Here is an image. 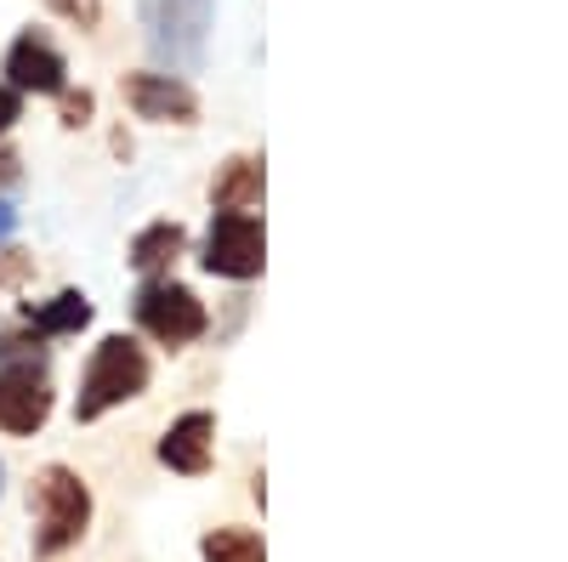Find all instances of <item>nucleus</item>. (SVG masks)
<instances>
[{
    "label": "nucleus",
    "instance_id": "12",
    "mask_svg": "<svg viewBox=\"0 0 568 562\" xmlns=\"http://www.w3.org/2000/svg\"><path fill=\"white\" fill-rule=\"evenodd\" d=\"M85 324H91L85 290H63V296H52L45 307H29V330L34 336H80Z\"/></svg>",
    "mask_w": 568,
    "mask_h": 562
},
{
    "label": "nucleus",
    "instance_id": "16",
    "mask_svg": "<svg viewBox=\"0 0 568 562\" xmlns=\"http://www.w3.org/2000/svg\"><path fill=\"white\" fill-rule=\"evenodd\" d=\"M18 120H23V98H18L12 85H0V136H7Z\"/></svg>",
    "mask_w": 568,
    "mask_h": 562
},
{
    "label": "nucleus",
    "instance_id": "19",
    "mask_svg": "<svg viewBox=\"0 0 568 562\" xmlns=\"http://www.w3.org/2000/svg\"><path fill=\"white\" fill-rule=\"evenodd\" d=\"M12 233H18V211H12L7 200H0V245H7V239H12Z\"/></svg>",
    "mask_w": 568,
    "mask_h": 562
},
{
    "label": "nucleus",
    "instance_id": "1",
    "mask_svg": "<svg viewBox=\"0 0 568 562\" xmlns=\"http://www.w3.org/2000/svg\"><path fill=\"white\" fill-rule=\"evenodd\" d=\"M52 420V369H45L40 336L0 341V432L7 438H34Z\"/></svg>",
    "mask_w": 568,
    "mask_h": 562
},
{
    "label": "nucleus",
    "instance_id": "17",
    "mask_svg": "<svg viewBox=\"0 0 568 562\" xmlns=\"http://www.w3.org/2000/svg\"><path fill=\"white\" fill-rule=\"evenodd\" d=\"M18 176H23V160H18L12 149H0V194H7V187H12Z\"/></svg>",
    "mask_w": 568,
    "mask_h": 562
},
{
    "label": "nucleus",
    "instance_id": "10",
    "mask_svg": "<svg viewBox=\"0 0 568 562\" xmlns=\"http://www.w3.org/2000/svg\"><path fill=\"white\" fill-rule=\"evenodd\" d=\"M211 205L216 211H256L262 205V160L256 154H233L222 176L211 182Z\"/></svg>",
    "mask_w": 568,
    "mask_h": 562
},
{
    "label": "nucleus",
    "instance_id": "14",
    "mask_svg": "<svg viewBox=\"0 0 568 562\" xmlns=\"http://www.w3.org/2000/svg\"><path fill=\"white\" fill-rule=\"evenodd\" d=\"M52 12H58V18H69L74 29H98L103 0H52Z\"/></svg>",
    "mask_w": 568,
    "mask_h": 562
},
{
    "label": "nucleus",
    "instance_id": "15",
    "mask_svg": "<svg viewBox=\"0 0 568 562\" xmlns=\"http://www.w3.org/2000/svg\"><path fill=\"white\" fill-rule=\"evenodd\" d=\"M91 120V91H63V125H85Z\"/></svg>",
    "mask_w": 568,
    "mask_h": 562
},
{
    "label": "nucleus",
    "instance_id": "6",
    "mask_svg": "<svg viewBox=\"0 0 568 562\" xmlns=\"http://www.w3.org/2000/svg\"><path fill=\"white\" fill-rule=\"evenodd\" d=\"M205 273L216 278H256L267 262V239H262V216L256 211H216L211 233H205Z\"/></svg>",
    "mask_w": 568,
    "mask_h": 562
},
{
    "label": "nucleus",
    "instance_id": "9",
    "mask_svg": "<svg viewBox=\"0 0 568 562\" xmlns=\"http://www.w3.org/2000/svg\"><path fill=\"white\" fill-rule=\"evenodd\" d=\"M211 438H216V420L205 409H187L182 420H171V432L160 438V460L182 478H205L211 472Z\"/></svg>",
    "mask_w": 568,
    "mask_h": 562
},
{
    "label": "nucleus",
    "instance_id": "3",
    "mask_svg": "<svg viewBox=\"0 0 568 562\" xmlns=\"http://www.w3.org/2000/svg\"><path fill=\"white\" fill-rule=\"evenodd\" d=\"M29 500H34V556L40 562L63 556L91 529V489H85L80 472H69V466H45V472H34Z\"/></svg>",
    "mask_w": 568,
    "mask_h": 562
},
{
    "label": "nucleus",
    "instance_id": "5",
    "mask_svg": "<svg viewBox=\"0 0 568 562\" xmlns=\"http://www.w3.org/2000/svg\"><path fill=\"white\" fill-rule=\"evenodd\" d=\"M211 0H149V45L171 69H200L211 40Z\"/></svg>",
    "mask_w": 568,
    "mask_h": 562
},
{
    "label": "nucleus",
    "instance_id": "20",
    "mask_svg": "<svg viewBox=\"0 0 568 562\" xmlns=\"http://www.w3.org/2000/svg\"><path fill=\"white\" fill-rule=\"evenodd\" d=\"M0 483H7V472H0Z\"/></svg>",
    "mask_w": 568,
    "mask_h": 562
},
{
    "label": "nucleus",
    "instance_id": "8",
    "mask_svg": "<svg viewBox=\"0 0 568 562\" xmlns=\"http://www.w3.org/2000/svg\"><path fill=\"white\" fill-rule=\"evenodd\" d=\"M125 103L136 120H154V125H194L200 120V98L182 74H125Z\"/></svg>",
    "mask_w": 568,
    "mask_h": 562
},
{
    "label": "nucleus",
    "instance_id": "2",
    "mask_svg": "<svg viewBox=\"0 0 568 562\" xmlns=\"http://www.w3.org/2000/svg\"><path fill=\"white\" fill-rule=\"evenodd\" d=\"M149 375H154V364H149V352H142L131 336H103L98 352H91V364H85V375H80L74 420L91 427V420H103L109 409L142 398V392H149Z\"/></svg>",
    "mask_w": 568,
    "mask_h": 562
},
{
    "label": "nucleus",
    "instance_id": "7",
    "mask_svg": "<svg viewBox=\"0 0 568 562\" xmlns=\"http://www.w3.org/2000/svg\"><path fill=\"white\" fill-rule=\"evenodd\" d=\"M7 85L18 98H63L69 91V63L40 29H23L7 45Z\"/></svg>",
    "mask_w": 568,
    "mask_h": 562
},
{
    "label": "nucleus",
    "instance_id": "13",
    "mask_svg": "<svg viewBox=\"0 0 568 562\" xmlns=\"http://www.w3.org/2000/svg\"><path fill=\"white\" fill-rule=\"evenodd\" d=\"M205 562H267V551L251 529H216L205 534Z\"/></svg>",
    "mask_w": 568,
    "mask_h": 562
},
{
    "label": "nucleus",
    "instance_id": "11",
    "mask_svg": "<svg viewBox=\"0 0 568 562\" xmlns=\"http://www.w3.org/2000/svg\"><path fill=\"white\" fill-rule=\"evenodd\" d=\"M182 245H187V233H182L176 222H154V227H142L136 239H131V267L149 273V278H160V273L182 256Z\"/></svg>",
    "mask_w": 568,
    "mask_h": 562
},
{
    "label": "nucleus",
    "instance_id": "18",
    "mask_svg": "<svg viewBox=\"0 0 568 562\" xmlns=\"http://www.w3.org/2000/svg\"><path fill=\"white\" fill-rule=\"evenodd\" d=\"M18 278H29V256H7V262H0V285H18Z\"/></svg>",
    "mask_w": 568,
    "mask_h": 562
},
{
    "label": "nucleus",
    "instance_id": "4",
    "mask_svg": "<svg viewBox=\"0 0 568 562\" xmlns=\"http://www.w3.org/2000/svg\"><path fill=\"white\" fill-rule=\"evenodd\" d=\"M131 313H136V324L149 330L160 347H187V341H200L205 336V302L187 290V285H176V278H149L136 296H131Z\"/></svg>",
    "mask_w": 568,
    "mask_h": 562
}]
</instances>
